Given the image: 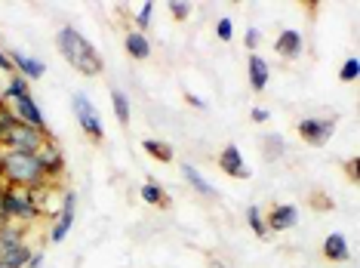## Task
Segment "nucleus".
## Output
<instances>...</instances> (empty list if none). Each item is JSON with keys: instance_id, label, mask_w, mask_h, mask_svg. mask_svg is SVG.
<instances>
[{"instance_id": "13", "label": "nucleus", "mask_w": 360, "mask_h": 268, "mask_svg": "<svg viewBox=\"0 0 360 268\" xmlns=\"http://www.w3.org/2000/svg\"><path fill=\"white\" fill-rule=\"evenodd\" d=\"M302 34L296 28H286V31H281V34H277V40H274V50H277V56H281V59H299L302 56Z\"/></svg>"}, {"instance_id": "6", "label": "nucleus", "mask_w": 360, "mask_h": 268, "mask_svg": "<svg viewBox=\"0 0 360 268\" xmlns=\"http://www.w3.org/2000/svg\"><path fill=\"white\" fill-rule=\"evenodd\" d=\"M296 133L302 136V142H305V145H314V148H321V145H326V142L333 139L335 120L333 117H305V120H299Z\"/></svg>"}, {"instance_id": "37", "label": "nucleus", "mask_w": 360, "mask_h": 268, "mask_svg": "<svg viewBox=\"0 0 360 268\" xmlns=\"http://www.w3.org/2000/svg\"><path fill=\"white\" fill-rule=\"evenodd\" d=\"M210 268H231V265H225V262H219V259H212Z\"/></svg>"}, {"instance_id": "20", "label": "nucleus", "mask_w": 360, "mask_h": 268, "mask_svg": "<svg viewBox=\"0 0 360 268\" xmlns=\"http://www.w3.org/2000/svg\"><path fill=\"white\" fill-rule=\"evenodd\" d=\"M19 243H25V231H22V225H15V222L0 225V253L10 250V247H19Z\"/></svg>"}, {"instance_id": "29", "label": "nucleus", "mask_w": 360, "mask_h": 268, "mask_svg": "<svg viewBox=\"0 0 360 268\" xmlns=\"http://www.w3.org/2000/svg\"><path fill=\"white\" fill-rule=\"evenodd\" d=\"M167 10H169V15H173V19H188V15H191V4H188V0H169L167 4Z\"/></svg>"}, {"instance_id": "11", "label": "nucleus", "mask_w": 360, "mask_h": 268, "mask_svg": "<svg viewBox=\"0 0 360 268\" xmlns=\"http://www.w3.org/2000/svg\"><path fill=\"white\" fill-rule=\"evenodd\" d=\"M219 167H222V173L231 176V179H250V167H247V160H243V154L237 145H225L222 154H219Z\"/></svg>"}, {"instance_id": "23", "label": "nucleus", "mask_w": 360, "mask_h": 268, "mask_svg": "<svg viewBox=\"0 0 360 268\" xmlns=\"http://www.w3.org/2000/svg\"><path fill=\"white\" fill-rule=\"evenodd\" d=\"M142 148L148 151L154 160H160V164H169V160H173V154H176V151H173V145L163 142V139H145V142H142Z\"/></svg>"}, {"instance_id": "34", "label": "nucleus", "mask_w": 360, "mask_h": 268, "mask_svg": "<svg viewBox=\"0 0 360 268\" xmlns=\"http://www.w3.org/2000/svg\"><path fill=\"white\" fill-rule=\"evenodd\" d=\"M185 99H188V105H194V108H207V99H203V96H194V93H188Z\"/></svg>"}, {"instance_id": "10", "label": "nucleus", "mask_w": 360, "mask_h": 268, "mask_svg": "<svg viewBox=\"0 0 360 268\" xmlns=\"http://www.w3.org/2000/svg\"><path fill=\"white\" fill-rule=\"evenodd\" d=\"M296 222H299V207H292V204H277L265 216L268 231H290V229H296Z\"/></svg>"}, {"instance_id": "22", "label": "nucleus", "mask_w": 360, "mask_h": 268, "mask_svg": "<svg viewBox=\"0 0 360 268\" xmlns=\"http://www.w3.org/2000/svg\"><path fill=\"white\" fill-rule=\"evenodd\" d=\"M25 93H31V89H28V80L22 77V75H10L6 87L0 89V99H4V102H13V99H19V96H25Z\"/></svg>"}, {"instance_id": "35", "label": "nucleus", "mask_w": 360, "mask_h": 268, "mask_svg": "<svg viewBox=\"0 0 360 268\" xmlns=\"http://www.w3.org/2000/svg\"><path fill=\"white\" fill-rule=\"evenodd\" d=\"M6 222V216H4V185H0V225Z\"/></svg>"}, {"instance_id": "17", "label": "nucleus", "mask_w": 360, "mask_h": 268, "mask_svg": "<svg viewBox=\"0 0 360 268\" xmlns=\"http://www.w3.org/2000/svg\"><path fill=\"white\" fill-rule=\"evenodd\" d=\"M124 46H127V53L133 56V59H148L151 56V40L142 34V31H129L127 40H124Z\"/></svg>"}, {"instance_id": "33", "label": "nucleus", "mask_w": 360, "mask_h": 268, "mask_svg": "<svg viewBox=\"0 0 360 268\" xmlns=\"http://www.w3.org/2000/svg\"><path fill=\"white\" fill-rule=\"evenodd\" d=\"M44 265V250H34V253H31V259H28V265L25 268H40Z\"/></svg>"}, {"instance_id": "15", "label": "nucleus", "mask_w": 360, "mask_h": 268, "mask_svg": "<svg viewBox=\"0 0 360 268\" xmlns=\"http://www.w3.org/2000/svg\"><path fill=\"white\" fill-rule=\"evenodd\" d=\"M247 71H250V87H252V93H262V89L268 87V77H271V68H268L265 56L252 53L250 62H247Z\"/></svg>"}, {"instance_id": "26", "label": "nucleus", "mask_w": 360, "mask_h": 268, "mask_svg": "<svg viewBox=\"0 0 360 268\" xmlns=\"http://www.w3.org/2000/svg\"><path fill=\"white\" fill-rule=\"evenodd\" d=\"M357 77H360V59L351 56V59H345V65L339 68V80H342V84H354Z\"/></svg>"}, {"instance_id": "7", "label": "nucleus", "mask_w": 360, "mask_h": 268, "mask_svg": "<svg viewBox=\"0 0 360 268\" xmlns=\"http://www.w3.org/2000/svg\"><path fill=\"white\" fill-rule=\"evenodd\" d=\"M10 111L15 115V120H19V124H28V127L40 129V133L53 136V133H50V127H46L44 111H40V105L34 102V96H31V93L19 96V99H13V102H10Z\"/></svg>"}, {"instance_id": "3", "label": "nucleus", "mask_w": 360, "mask_h": 268, "mask_svg": "<svg viewBox=\"0 0 360 268\" xmlns=\"http://www.w3.org/2000/svg\"><path fill=\"white\" fill-rule=\"evenodd\" d=\"M4 216L6 222L15 225H31L40 219V207L34 200V191H22V189H6L4 185Z\"/></svg>"}, {"instance_id": "38", "label": "nucleus", "mask_w": 360, "mask_h": 268, "mask_svg": "<svg viewBox=\"0 0 360 268\" xmlns=\"http://www.w3.org/2000/svg\"><path fill=\"white\" fill-rule=\"evenodd\" d=\"M0 268H6V265H4V262H0Z\"/></svg>"}, {"instance_id": "16", "label": "nucleus", "mask_w": 360, "mask_h": 268, "mask_svg": "<svg viewBox=\"0 0 360 268\" xmlns=\"http://www.w3.org/2000/svg\"><path fill=\"white\" fill-rule=\"evenodd\" d=\"M182 176H185V182H188V185H191L194 191L200 194V198H219L216 185H210L207 179L200 176V170H198V167H191V164H182Z\"/></svg>"}, {"instance_id": "27", "label": "nucleus", "mask_w": 360, "mask_h": 268, "mask_svg": "<svg viewBox=\"0 0 360 268\" xmlns=\"http://www.w3.org/2000/svg\"><path fill=\"white\" fill-rule=\"evenodd\" d=\"M151 15H154V4H151V0H145V4L136 10V31H142V34H145L148 25H151Z\"/></svg>"}, {"instance_id": "1", "label": "nucleus", "mask_w": 360, "mask_h": 268, "mask_svg": "<svg viewBox=\"0 0 360 268\" xmlns=\"http://www.w3.org/2000/svg\"><path fill=\"white\" fill-rule=\"evenodd\" d=\"M0 185H6V189H22V191H40L50 182L44 179L37 154L0 148Z\"/></svg>"}, {"instance_id": "5", "label": "nucleus", "mask_w": 360, "mask_h": 268, "mask_svg": "<svg viewBox=\"0 0 360 268\" xmlns=\"http://www.w3.org/2000/svg\"><path fill=\"white\" fill-rule=\"evenodd\" d=\"M71 108H75V117H77L80 129H84L93 142H102L105 139V124H102V115L96 111L93 99H89L86 93H75L71 96Z\"/></svg>"}, {"instance_id": "36", "label": "nucleus", "mask_w": 360, "mask_h": 268, "mask_svg": "<svg viewBox=\"0 0 360 268\" xmlns=\"http://www.w3.org/2000/svg\"><path fill=\"white\" fill-rule=\"evenodd\" d=\"M348 173H351V179H357V160H351L348 164Z\"/></svg>"}, {"instance_id": "32", "label": "nucleus", "mask_w": 360, "mask_h": 268, "mask_svg": "<svg viewBox=\"0 0 360 268\" xmlns=\"http://www.w3.org/2000/svg\"><path fill=\"white\" fill-rule=\"evenodd\" d=\"M250 117H252V124H268L271 111H268V108H252V111H250Z\"/></svg>"}, {"instance_id": "8", "label": "nucleus", "mask_w": 360, "mask_h": 268, "mask_svg": "<svg viewBox=\"0 0 360 268\" xmlns=\"http://www.w3.org/2000/svg\"><path fill=\"white\" fill-rule=\"evenodd\" d=\"M75 216H77V194H75V191H65V194H62L59 216H56L53 231H50V241H53V243H62L65 238H68L71 225H75Z\"/></svg>"}, {"instance_id": "24", "label": "nucleus", "mask_w": 360, "mask_h": 268, "mask_svg": "<svg viewBox=\"0 0 360 268\" xmlns=\"http://www.w3.org/2000/svg\"><path fill=\"white\" fill-rule=\"evenodd\" d=\"M142 200H145L148 207H167V204H169V194L163 191L158 182H151V179H148V182L142 185Z\"/></svg>"}, {"instance_id": "30", "label": "nucleus", "mask_w": 360, "mask_h": 268, "mask_svg": "<svg viewBox=\"0 0 360 268\" xmlns=\"http://www.w3.org/2000/svg\"><path fill=\"white\" fill-rule=\"evenodd\" d=\"M216 37L222 40V44H228V40L234 37V22L228 19V15H222V19L216 22Z\"/></svg>"}, {"instance_id": "28", "label": "nucleus", "mask_w": 360, "mask_h": 268, "mask_svg": "<svg viewBox=\"0 0 360 268\" xmlns=\"http://www.w3.org/2000/svg\"><path fill=\"white\" fill-rule=\"evenodd\" d=\"M15 124H19V120H15V115L10 111V105H0V142H4V136L10 133Z\"/></svg>"}, {"instance_id": "31", "label": "nucleus", "mask_w": 360, "mask_h": 268, "mask_svg": "<svg viewBox=\"0 0 360 268\" xmlns=\"http://www.w3.org/2000/svg\"><path fill=\"white\" fill-rule=\"evenodd\" d=\"M243 40H247L250 50H256V46L262 44V31L259 28H247V37H243Z\"/></svg>"}, {"instance_id": "9", "label": "nucleus", "mask_w": 360, "mask_h": 268, "mask_svg": "<svg viewBox=\"0 0 360 268\" xmlns=\"http://www.w3.org/2000/svg\"><path fill=\"white\" fill-rule=\"evenodd\" d=\"M37 160H40V170H44V179L46 182H56V179H62L65 176V154L59 148V142L50 139L44 145V148L37 151Z\"/></svg>"}, {"instance_id": "21", "label": "nucleus", "mask_w": 360, "mask_h": 268, "mask_svg": "<svg viewBox=\"0 0 360 268\" xmlns=\"http://www.w3.org/2000/svg\"><path fill=\"white\" fill-rule=\"evenodd\" d=\"M262 151H265V160H277V158H283V151H286V139L281 133H265L262 136Z\"/></svg>"}, {"instance_id": "2", "label": "nucleus", "mask_w": 360, "mask_h": 268, "mask_svg": "<svg viewBox=\"0 0 360 268\" xmlns=\"http://www.w3.org/2000/svg\"><path fill=\"white\" fill-rule=\"evenodd\" d=\"M56 44H59V53L68 59V65L75 71H80L84 77H96V75H102V68H105V62H102V56L99 50H96L89 40L80 34V31L75 25H65L59 34H56Z\"/></svg>"}, {"instance_id": "25", "label": "nucleus", "mask_w": 360, "mask_h": 268, "mask_svg": "<svg viewBox=\"0 0 360 268\" xmlns=\"http://www.w3.org/2000/svg\"><path fill=\"white\" fill-rule=\"evenodd\" d=\"M247 225L252 229V234H256V238H265V234H271V231H268L265 216H262L259 207H247Z\"/></svg>"}, {"instance_id": "39", "label": "nucleus", "mask_w": 360, "mask_h": 268, "mask_svg": "<svg viewBox=\"0 0 360 268\" xmlns=\"http://www.w3.org/2000/svg\"><path fill=\"white\" fill-rule=\"evenodd\" d=\"M0 105H6V102H4V99H0Z\"/></svg>"}, {"instance_id": "14", "label": "nucleus", "mask_w": 360, "mask_h": 268, "mask_svg": "<svg viewBox=\"0 0 360 268\" xmlns=\"http://www.w3.org/2000/svg\"><path fill=\"white\" fill-rule=\"evenodd\" d=\"M323 256L330 259V262H348L351 259V247H348V238L342 231H333L326 234L323 241Z\"/></svg>"}, {"instance_id": "18", "label": "nucleus", "mask_w": 360, "mask_h": 268, "mask_svg": "<svg viewBox=\"0 0 360 268\" xmlns=\"http://www.w3.org/2000/svg\"><path fill=\"white\" fill-rule=\"evenodd\" d=\"M31 253H34V250H31L28 241H25V243H19V247L4 250V253H0V262H4L6 268H25L28 259H31Z\"/></svg>"}, {"instance_id": "19", "label": "nucleus", "mask_w": 360, "mask_h": 268, "mask_svg": "<svg viewBox=\"0 0 360 268\" xmlns=\"http://www.w3.org/2000/svg\"><path fill=\"white\" fill-rule=\"evenodd\" d=\"M111 105H114V117H117V124L127 127L129 120H133V108H129V99H127L124 89H117V87L111 89Z\"/></svg>"}, {"instance_id": "12", "label": "nucleus", "mask_w": 360, "mask_h": 268, "mask_svg": "<svg viewBox=\"0 0 360 268\" xmlns=\"http://www.w3.org/2000/svg\"><path fill=\"white\" fill-rule=\"evenodd\" d=\"M10 62H13V71L15 75H22L31 84V80H40L46 75V65L34 59V56H28V53H22V50H13L10 53Z\"/></svg>"}, {"instance_id": "4", "label": "nucleus", "mask_w": 360, "mask_h": 268, "mask_svg": "<svg viewBox=\"0 0 360 268\" xmlns=\"http://www.w3.org/2000/svg\"><path fill=\"white\" fill-rule=\"evenodd\" d=\"M53 136L40 133V129L28 127V124H15L10 133L4 136V142H0V148L4 151H25V154H37L40 148H44L46 142H50Z\"/></svg>"}]
</instances>
